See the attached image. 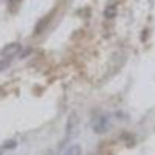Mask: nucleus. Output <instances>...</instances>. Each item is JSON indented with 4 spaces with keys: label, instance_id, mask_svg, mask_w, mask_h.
<instances>
[{
    "label": "nucleus",
    "instance_id": "4",
    "mask_svg": "<svg viewBox=\"0 0 155 155\" xmlns=\"http://www.w3.org/2000/svg\"><path fill=\"white\" fill-rule=\"evenodd\" d=\"M64 155H81V147L78 146V144H74L68 150H65V153H64Z\"/></svg>",
    "mask_w": 155,
    "mask_h": 155
},
{
    "label": "nucleus",
    "instance_id": "3",
    "mask_svg": "<svg viewBox=\"0 0 155 155\" xmlns=\"http://www.w3.org/2000/svg\"><path fill=\"white\" fill-rule=\"evenodd\" d=\"M115 14H116V6H113V5H109V6L104 9V16H106V19H113Z\"/></svg>",
    "mask_w": 155,
    "mask_h": 155
},
{
    "label": "nucleus",
    "instance_id": "1",
    "mask_svg": "<svg viewBox=\"0 0 155 155\" xmlns=\"http://www.w3.org/2000/svg\"><path fill=\"white\" fill-rule=\"evenodd\" d=\"M107 127H109V120H107V116H98V118L93 121V130H95L96 134L107 132Z\"/></svg>",
    "mask_w": 155,
    "mask_h": 155
},
{
    "label": "nucleus",
    "instance_id": "6",
    "mask_svg": "<svg viewBox=\"0 0 155 155\" xmlns=\"http://www.w3.org/2000/svg\"><path fill=\"white\" fill-rule=\"evenodd\" d=\"M0 155H2V150H0Z\"/></svg>",
    "mask_w": 155,
    "mask_h": 155
},
{
    "label": "nucleus",
    "instance_id": "2",
    "mask_svg": "<svg viewBox=\"0 0 155 155\" xmlns=\"http://www.w3.org/2000/svg\"><path fill=\"white\" fill-rule=\"evenodd\" d=\"M19 50H20V45L19 44H9L3 48L2 51V54L6 56V58H11V56H14L16 53H19Z\"/></svg>",
    "mask_w": 155,
    "mask_h": 155
},
{
    "label": "nucleus",
    "instance_id": "5",
    "mask_svg": "<svg viewBox=\"0 0 155 155\" xmlns=\"http://www.w3.org/2000/svg\"><path fill=\"white\" fill-rule=\"evenodd\" d=\"M16 141L14 140H9V141H6V143L3 144V149H12V147H16Z\"/></svg>",
    "mask_w": 155,
    "mask_h": 155
}]
</instances>
